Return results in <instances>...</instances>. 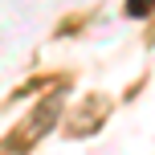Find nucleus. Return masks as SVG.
<instances>
[{"mask_svg":"<svg viewBox=\"0 0 155 155\" xmlns=\"http://www.w3.org/2000/svg\"><path fill=\"white\" fill-rule=\"evenodd\" d=\"M155 8V0H127V12L131 16H143V12H151Z\"/></svg>","mask_w":155,"mask_h":155,"instance_id":"obj_1","label":"nucleus"}]
</instances>
